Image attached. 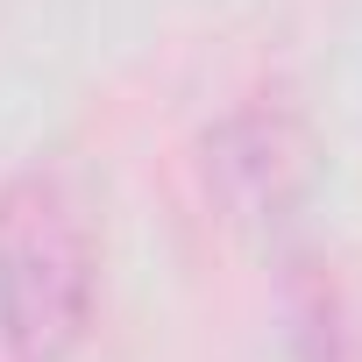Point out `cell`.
<instances>
[{
	"label": "cell",
	"mask_w": 362,
	"mask_h": 362,
	"mask_svg": "<svg viewBox=\"0 0 362 362\" xmlns=\"http://www.w3.org/2000/svg\"><path fill=\"white\" fill-rule=\"evenodd\" d=\"M93 327V221L71 177L22 170L0 185V348L71 362Z\"/></svg>",
	"instance_id": "1"
}]
</instances>
